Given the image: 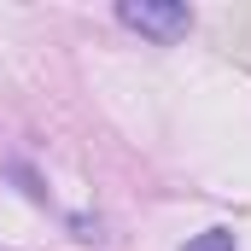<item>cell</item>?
I'll return each mask as SVG.
<instances>
[{
  "label": "cell",
  "instance_id": "7a4b0ae2",
  "mask_svg": "<svg viewBox=\"0 0 251 251\" xmlns=\"http://www.w3.org/2000/svg\"><path fill=\"white\" fill-rule=\"evenodd\" d=\"M181 251H240V240H234L228 228H204V234H199V240H187Z\"/></svg>",
  "mask_w": 251,
  "mask_h": 251
},
{
  "label": "cell",
  "instance_id": "6da1fadb",
  "mask_svg": "<svg viewBox=\"0 0 251 251\" xmlns=\"http://www.w3.org/2000/svg\"><path fill=\"white\" fill-rule=\"evenodd\" d=\"M117 18H123L128 29H140V35H152V41H181L193 29V12L181 6V0H123L117 6Z\"/></svg>",
  "mask_w": 251,
  "mask_h": 251
}]
</instances>
